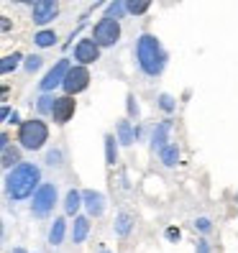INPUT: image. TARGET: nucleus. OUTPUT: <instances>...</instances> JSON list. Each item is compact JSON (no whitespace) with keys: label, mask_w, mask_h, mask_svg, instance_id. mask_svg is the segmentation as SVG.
Listing matches in <instances>:
<instances>
[{"label":"nucleus","mask_w":238,"mask_h":253,"mask_svg":"<svg viewBox=\"0 0 238 253\" xmlns=\"http://www.w3.org/2000/svg\"><path fill=\"white\" fill-rule=\"evenodd\" d=\"M126 5H128V13H133V16H141V13H146L151 8V3H146V0H141V3L133 0V3H126Z\"/></svg>","instance_id":"5701e85b"},{"label":"nucleus","mask_w":238,"mask_h":253,"mask_svg":"<svg viewBox=\"0 0 238 253\" xmlns=\"http://www.w3.org/2000/svg\"><path fill=\"white\" fill-rule=\"evenodd\" d=\"M54 100L56 97H47V95H44V97H39V113H51V108H54Z\"/></svg>","instance_id":"393cba45"},{"label":"nucleus","mask_w":238,"mask_h":253,"mask_svg":"<svg viewBox=\"0 0 238 253\" xmlns=\"http://www.w3.org/2000/svg\"><path fill=\"white\" fill-rule=\"evenodd\" d=\"M56 16H59V3H54V0H36L31 5V18L36 26H47Z\"/></svg>","instance_id":"0eeeda50"},{"label":"nucleus","mask_w":238,"mask_h":253,"mask_svg":"<svg viewBox=\"0 0 238 253\" xmlns=\"http://www.w3.org/2000/svg\"><path fill=\"white\" fill-rule=\"evenodd\" d=\"M69 69H72V67H69V59H59V62L54 64V69L41 80V90H44V92H51L56 84H64Z\"/></svg>","instance_id":"6e6552de"},{"label":"nucleus","mask_w":238,"mask_h":253,"mask_svg":"<svg viewBox=\"0 0 238 253\" xmlns=\"http://www.w3.org/2000/svg\"><path fill=\"white\" fill-rule=\"evenodd\" d=\"M195 228H197L200 233H210V230H213V222L207 220V217H197V220H195Z\"/></svg>","instance_id":"bb28decb"},{"label":"nucleus","mask_w":238,"mask_h":253,"mask_svg":"<svg viewBox=\"0 0 238 253\" xmlns=\"http://www.w3.org/2000/svg\"><path fill=\"white\" fill-rule=\"evenodd\" d=\"M74 108H77V102H74L69 95H64V97H56L54 100V108H51V118H54V123H67L69 118L74 115Z\"/></svg>","instance_id":"9d476101"},{"label":"nucleus","mask_w":238,"mask_h":253,"mask_svg":"<svg viewBox=\"0 0 238 253\" xmlns=\"http://www.w3.org/2000/svg\"><path fill=\"white\" fill-rule=\"evenodd\" d=\"M169 123H159L156 128H154V133H151V148L154 151H161L164 146H169L167 143V136H169Z\"/></svg>","instance_id":"f8f14e48"},{"label":"nucleus","mask_w":238,"mask_h":253,"mask_svg":"<svg viewBox=\"0 0 238 253\" xmlns=\"http://www.w3.org/2000/svg\"><path fill=\"white\" fill-rule=\"evenodd\" d=\"M41 187V169L31 161H21L16 169H10L5 176V195L13 202H21L26 197L36 195V189Z\"/></svg>","instance_id":"f257e3e1"},{"label":"nucleus","mask_w":238,"mask_h":253,"mask_svg":"<svg viewBox=\"0 0 238 253\" xmlns=\"http://www.w3.org/2000/svg\"><path fill=\"white\" fill-rule=\"evenodd\" d=\"M136 62L146 77H159L167 67V51L161 49V43L151 34H141L136 41Z\"/></svg>","instance_id":"f03ea898"},{"label":"nucleus","mask_w":238,"mask_h":253,"mask_svg":"<svg viewBox=\"0 0 238 253\" xmlns=\"http://www.w3.org/2000/svg\"><path fill=\"white\" fill-rule=\"evenodd\" d=\"M87 233H90V220L87 217H74V225H72V241L74 243H82Z\"/></svg>","instance_id":"4468645a"},{"label":"nucleus","mask_w":238,"mask_h":253,"mask_svg":"<svg viewBox=\"0 0 238 253\" xmlns=\"http://www.w3.org/2000/svg\"><path fill=\"white\" fill-rule=\"evenodd\" d=\"M159 108L164 110V113H172L177 105H174V100H172L169 95H161V97H159Z\"/></svg>","instance_id":"a878e982"},{"label":"nucleus","mask_w":238,"mask_h":253,"mask_svg":"<svg viewBox=\"0 0 238 253\" xmlns=\"http://www.w3.org/2000/svg\"><path fill=\"white\" fill-rule=\"evenodd\" d=\"M18 164H21V159H18V151H16V148H13V151H10V146L3 148V167H5V169H10V167L16 169Z\"/></svg>","instance_id":"aec40b11"},{"label":"nucleus","mask_w":238,"mask_h":253,"mask_svg":"<svg viewBox=\"0 0 238 253\" xmlns=\"http://www.w3.org/2000/svg\"><path fill=\"white\" fill-rule=\"evenodd\" d=\"M126 100H128V113H131V115H139V108H136V100H133V95H128Z\"/></svg>","instance_id":"7c9ffc66"},{"label":"nucleus","mask_w":238,"mask_h":253,"mask_svg":"<svg viewBox=\"0 0 238 253\" xmlns=\"http://www.w3.org/2000/svg\"><path fill=\"white\" fill-rule=\"evenodd\" d=\"M18 59H21V54H10V56H5L3 62H0V72H3V74L13 72V69L18 67Z\"/></svg>","instance_id":"4be33fe9"},{"label":"nucleus","mask_w":238,"mask_h":253,"mask_svg":"<svg viewBox=\"0 0 238 253\" xmlns=\"http://www.w3.org/2000/svg\"><path fill=\"white\" fill-rule=\"evenodd\" d=\"M118 39H121V23H118L115 18L102 16V18L95 23L93 41L97 43V46H115Z\"/></svg>","instance_id":"20e7f679"},{"label":"nucleus","mask_w":238,"mask_h":253,"mask_svg":"<svg viewBox=\"0 0 238 253\" xmlns=\"http://www.w3.org/2000/svg\"><path fill=\"white\" fill-rule=\"evenodd\" d=\"M102 253H110V251H102Z\"/></svg>","instance_id":"473e14b6"},{"label":"nucleus","mask_w":238,"mask_h":253,"mask_svg":"<svg viewBox=\"0 0 238 253\" xmlns=\"http://www.w3.org/2000/svg\"><path fill=\"white\" fill-rule=\"evenodd\" d=\"M34 43H36V46H41V49H49V46H54V43H56V34L54 31H39L34 36Z\"/></svg>","instance_id":"6ab92c4d"},{"label":"nucleus","mask_w":238,"mask_h":253,"mask_svg":"<svg viewBox=\"0 0 238 253\" xmlns=\"http://www.w3.org/2000/svg\"><path fill=\"white\" fill-rule=\"evenodd\" d=\"M180 235H182L180 228H169V230H167V238H169V241H180Z\"/></svg>","instance_id":"2f4dec72"},{"label":"nucleus","mask_w":238,"mask_h":253,"mask_svg":"<svg viewBox=\"0 0 238 253\" xmlns=\"http://www.w3.org/2000/svg\"><path fill=\"white\" fill-rule=\"evenodd\" d=\"M59 159H62V151H49V154H47V161H49V167H56V164H62Z\"/></svg>","instance_id":"c85d7f7f"},{"label":"nucleus","mask_w":238,"mask_h":253,"mask_svg":"<svg viewBox=\"0 0 238 253\" xmlns=\"http://www.w3.org/2000/svg\"><path fill=\"white\" fill-rule=\"evenodd\" d=\"M195 253H210V243H207V241H197Z\"/></svg>","instance_id":"c756f323"},{"label":"nucleus","mask_w":238,"mask_h":253,"mask_svg":"<svg viewBox=\"0 0 238 253\" xmlns=\"http://www.w3.org/2000/svg\"><path fill=\"white\" fill-rule=\"evenodd\" d=\"M105 159H108V164H115V159H118L115 136H105Z\"/></svg>","instance_id":"412c9836"},{"label":"nucleus","mask_w":238,"mask_h":253,"mask_svg":"<svg viewBox=\"0 0 238 253\" xmlns=\"http://www.w3.org/2000/svg\"><path fill=\"white\" fill-rule=\"evenodd\" d=\"M64 233H67V222H64L62 217H56V220L51 222V228H49V243H51V246H62Z\"/></svg>","instance_id":"ddd939ff"},{"label":"nucleus","mask_w":238,"mask_h":253,"mask_svg":"<svg viewBox=\"0 0 238 253\" xmlns=\"http://www.w3.org/2000/svg\"><path fill=\"white\" fill-rule=\"evenodd\" d=\"M123 10H128V5H126V3H110L105 16H108V18H113V16H115V21H118V16H121Z\"/></svg>","instance_id":"b1692460"},{"label":"nucleus","mask_w":238,"mask_h":253,"mask_svg":"<svg viewBox=\"0 0 238 253\" xmlns=\"http://www.w3.org/2000/svg\"><path fill=\"white\" fill-rule=\"evenodd\" d=\"M54 205H56V184L47 182V184H41L36 189V195H34V202H31V212L36 217H47L51 210H54Z\"/></svg>","instance_id":"39448f33"},{"label":"nucleus","mask_w":238,"mask_h":253,"mask_svg":"<svg viewBox=\"0 0 238 253\" xmlns=\"http://www.w3.org/2000/svg\"><path fill=\"white\" fill-rule=\"evenodd\" d=\"M44 62H41V56H28V62H26V69L28 72H36L39 67H41Z\"/></svg>","instance_id":"cd10ccee"},{"label":"nucleus","mask_w":238,"mask_h":253,"mask_svg":"<svg viewBox=\"0 0 238 253\" xmlns=\"http://www.w3.org/2000/svg\"><path fill=\"white\" fill-rule=\"evenodd\" d=\"M74 59L80 62V67L85 64H95L100 59V46L93 41V39H82L77 46H74Z\"/></svg>","instance_id":"1a4fd4ad"},{"label":"nucleus","mask_w":238,"mask_h":253,"mask_svg":"<svg viewBox=\"0 0 238 253\" xmlns=\"http://www.w3.org/2000/svg\"><path fill=\"white\" fill-rule=\"evenodd\" d=\"M87 84H90V72H87V67H72L62 87H64V92L72 97V95L82 92Z\"/></svg>","instance_id":"423d86ee"},{"label":"nucleus","mask_w":238,"mask_h":253,"mask_svg":"<svg viewBox=\"0 0 238 253\" xmlns=\"http://www.w3.org/2000/svg\"><path fill=\"white\" fill-rule=\"evenodd\" d=\"M159 159H161V164H164V167H174V164L180 161V148H177V143H169V146L161 148Z\"/></svg>","instance_id":"2eb2a0df"},{"label":"nucleus","mask_w":238,"mask_h":253,"mask_svg":"<svg viewBox=\"0 0 238 253\" xmlns=\"http://www.w3.org/2000/svg\"><path fill=\"white\" fill-rule=\"evenodd\" d=\"M82 202L87 207V212H90V217H100L102 212H105V197H102L100 192H95V189H85L82 192Z\"/></svg>","instance_id":"9b49d317"},{"label":"nucleus","mask_w":238,"mask_h":253,"mask_svg":"<svg viewBox=\"0 0 238 253\" xmlns=\"http://www.w3.org/2000/svg\"><path fill=\"white\" fill-rule=\"evenodd\" d=\"M131 228H133V220H131L128 212H121V215L115 217V235L118 238H126L131 233Z\"/></svg>","instance_id":"f3484780"},{"label":"nucleus","mask_w":238,"mask_h":253,"mask_svg":"<svg viewBox=\"0 0 238 253\" xmlns=\"http://www.w3.org/2000/svg\"><path fill=\"white\" fill-rule=\"evenodd\" d=\"M80 205H82V192L69 189V192H67V200H64V210H67V215H74V212L80 210Z\"/></svg>","instance_id":"dca6fc26"},{"label":"nucleus","mask_w":238,"mask_h":253,"mask_svg":"<svg viewBox=\"0 0 238 253\" xmlns=\"http://www.w3.org/2000/svg\"><path fill=\"white\" fill-rule=\"evenodd\" d=\"M118 141L123 146H131L133 143V128H131V121H121L118 123Z\"/></svg>","instance_id":"a211bd4d"},{"label":"nucleus","mask_w":238,"mask_h":253,"mask_svg":"<svg viewBox=\"0 0 238 253\" xmlns=\"http://www.w3.org/2000/svg\"><path fill=\"white\" fill-rule=\"evenodd\" d=\"M49 141V128L39 118H31V121H23L18 126V143L26 148V151H39V148Z\"/></svg>","instance_id":"7ed1b4c3"}]
</instances>
